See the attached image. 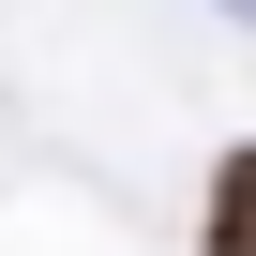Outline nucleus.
<instances>
[{
  "mask_svg": "<svg viewBox=\"0 0 256 256\" xmlns=\"http://www.w3.org/2000/svg\"><path fill=\"white\" fill-rule=\"evenodd\" d=\"M241 241H256V166L226 151V166H211V226H196V256H241Z\"/></svg>",
  "mask_w": 256,
  "mask_h": 256,
  "instance_id": "nucleus-1",
  "label": "nucleus"
}]
</instances>
